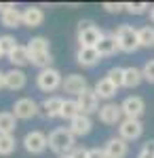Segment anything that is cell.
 <instances>
[{
    "label": "cell",
    "mask_w": 154,
    "mask_h": 158,
    "mask_svg": "<svg viewBox=\"0 0 154 158\" xmlns=\"http://www.w3.org/2000/svg\"><path fill=\"white\" fill-rule=\"evenodd\" d=\"M74 143H76V137L66 127H59V129L49 133V150H53L57 156H70L76 150Z\"/></svg>",
    "instance_id": "1"
},
{
    "label": "cell",
    "mask_w": 154,
    "mask_h": 158,
    "mask_svg": "<svg viewBox=\"0 0 154 158\" xmlns=\"http://www.w3.org/2000/svg\"><path fill=\"white\" fill-rule=\"evenodd\" d=\"M101 38H104V32L97 25H93V21L84 19V21L78 23V44L80 47H84V49H97Z\"/></svg>",
    "instance_id": "2"
},
{
    "label": "cell",
    "mask_w": 154,
    "mask_h": 158,
    "mask_svg": "<svg viewBox=\"0 0 154 158\" xmlns=\"http://www.w3.org/2000/svg\"><path fill=\"white\" fill-rule=\"evenodd\" d=\"M114 36L118 40V47L122 53H135L139 49V36H137V30L129 23H122L116 27Z\"/></svg>",
    "instance_id": "3"
},
{
    "label": "cell",
    "mask_w": 154,
    "mask_h": 158,
    "mask_svg": "<svg viewBox=\"0 0 154 158\" xmlns=\"http://www.w3.org/2000/svg\"><path fill=\"white\" fill-rule=\"evenodd\" d=\"M36 85H38L40 91H45V93H53V91H57V89L63 85V78H61L59 70L47 68V70H40V72H38Z\"/></svg>",
    "instance_id": "4"
},
{
    "label": "cell",
    "mask_w": 154,
    "mask_h": 158,
    "mask_svg": "<svg viewBox=\"0 0 154 158\" xmlns=\"http://www.w3.org/2000/svg\"><path fill=\"white\" fill-rule=\"evenodd\" d=\"M40 112V106L36 103L32 97H21L13 103V116L17 120H30Z\"/></svg>",
    "instance_id": "5"
},
{
    "label": "cell",
    "mask_w": 154,
    "mask_h": 158,
    "mask_svg": "<svg viewBox=\"0 0 154 158\" xmlns=\"http://www.w3.org/2000/svg\"><path fill=\"white\" fill-rule=\"evenodd\" d=\"M143 133V122L135 118H122L118 124V137L125 141H135Z\"/></svg>",
    "instance_id": "6"
},
{
    "label": "cell",
    "mask_w": 154,
    "mask_h": 158,
    "mask_svg": "<svg viewBox=\"0 0 154 158\" xmlns=\"http://www.w3.org/2000/svg\"><path fill=\"white\" fill-rule=\"evenodd\" d=\"M76 103H78V110H80V114L84 116H91V114H97L99 112V97H97V93H95L93 89H87L83 91L78 97H76Z\"/></svg>",
    "instance_id": "7"
},
{
    "label": "cell",
    "mask_w": 154,
    "mask_h": 158,
    "mask_svg": "<svg viewBox=\"0 0 154 158\" xmlns=\"http://www.w3.org/2000/svg\"><path fill=\"white\" fill-rule=\"evenodd\" d=\"M24 148L30 154H42L49 148V137L42 131H30L24 137Z\"/></svg>",
    "instance_id": "8"
},
{
    "label": "cell",
    "mask_w": 154,
    "mask_h": 158,
    "mask_svg": "<svg viewBox=\"0 0 154 158\" xmlns=\"http://www.w3.org/2000/svg\"><path fill=\"white\" fill-rule=\"evenodd\" d=\"M120 110H122V116H125V118H135V120H139L143 116V112H146V103H143L142 97L131 95V97H127L120 103Z\"/></svg>",
    "instance_id": "9"
},
{
    "label": "cell",
    "mask_w": 154,
    "mask_h": 158,
    "mask_svg": "<svg viewBox=\"0 0 154 158\" xmlns=\"http://www.w3.org/2000/svg\"><path fill=\"white\" fill-rule=\"evenodd\" d=\"M97 116H99V122H104V124H120V120L125 118L122 116V110H120L118 103H104L101 108H99V112H97Z\"/></svg>",
    "instance_id": "10"
},
{
    "label": "cell",
    "mask_w": 154,
    "mask_h": 158,
    "mask_svg": "<svg viewBox=\"0 0 154 158\" xmlns=\"http://www.w3.org/2000/svg\"><path fill=\"white\" fill-rule=\"evenodd\" d=\"M104 152L108 158H125L129 154V141H125L120 137H110L104 146Z\"/></svg>",
    "instance_id": "11"
},
{
    "label": "cell",
    "mask_w": 154,
    "mask_h": 158,
    "mask_svg": "<svg viewBox=\"0 0 154 158\" xmlns=\"http://www.w3.org/2000/svg\"><path fill=\"white\" fill-rule=\"evenodd\" d=\"M61 89H63V93H70V95H76L78 97L83 91L89 89V85H87V78L84 76H80V74H70V76L63 78Z\"/></svg>",
    "instance_id": "12"
},
{
    "label": "cell",
    "mask_w": 154,
    "mask_h": 158,
    "mask_svg": "<svg viewBox=\"0 0 154 158\" xmlns=\"http://www.w3.org/2000/svg\"><path fill=\"white\" fill-rule=\"evenodd\" d=\"M63 97H57V95H53V97H47L42 103H40V114L45 116V118H61V108H63Z\"/></svg>",
    "instance_id": "13"
},
{
    "label": "cell",
    "mask_w": 154,
    "mask_h": 158,
    "mask_svg": "<svg viewBox=\"0 0 154 158\" xmlns=\"http://www.w3.org/2000/svg\"><path fill=\"white\" fill-rule=\"evenodd\" d=\"M70 133L74 135V137H84V135L91 133V129H93V120H91V116H84V114H80V116H76L74 120H70Z\"/></svg>",
    "instance_id": "14"
},
{
    "label": "cell",
    "mask_w": 154,
    "mask_h": 158,
    "mask_svg": "<svg viewBox=\"0 0 154 158\" xmlns=\"http://www.w3.org/2000/svg\"><path fill=\"white\" fill-rule=\"evenodd\" d=\"M28 82V76H25L24 70H17V68H13L9 72H4V86L6 89H11V91H21Z\"/></svg>",
    "instance_id": "15"
},
{
    "label": "cell",
    "mask_w": 154,
    "mask_h": 158,
    "mask_svg": "<svg viewBox=\"0 0 154 158\" xmlns=\"http://www.w3.org/2000/svg\"><path fill=\"white\" fill-rule=\"evenodd\" d=\"M76 61H78V65H83V68H93V65H97V63L101 61V55L97 53V49L78 47V51H76Z\"/></svg>",
    "instance_id": "16"
},
{
    "label": "cell",
    "mask_w": 154,
    "mask_h": 158,
    "mask_svg": "<svg viewBox=\"0 0 154 158\" xmlns=\"http://www.w3.org/2000/svg\"><path fill=\"white\" fill-rule=\"evenodd\" d=\"M120 51L118 47V40L114 34H104V38L99 40V44H97V53L101 55V57H112V55H116Z\"/></svg>",
    "instance_id": "17"
},
{
    "label": "cell",
    "mask_w": 154,
    "mask_h": 158,
    "mask_svg": "<svg viewBox=\"0 0 154 158\" xmlns=\"http://www.w3.org/2000/svg\"><path fill=\"white\" fill-rule=\"evenodd\" d=\"M21 13H24V25L25 27H40L42 21H45V13H42V9H38V6H28Z\"/></svg>",
    "instance_id": "18"
},
{
    "label": "cell",
    "mask_w": 154,
    "mask_h": 158,
    "mask_svg": "<svg viewBox=\"0 0 154 158\" xmlns=\"http://www.w3.org/2000/svg\"><path fill=\"white\" fill-rule=\"evenodd\" d=\"M9 61L13 63V68H17V70H21L24 65H28L30 63V51H28V47L17 44V49L9 55Z\"/></svg>",
    "instance_id": "19"
},
{
    "label": "cell",
    "mask_w": 154,
    "mask_h": 158,
    "mask_svg": "<svg viewBox=\"0 0 154 158\" xmlns=\"http://www.w3.org/2000/svg\"><path fill=\"white\" fill-rule=\"evenodd\" d=\"M93 91L97 93V97H99V99H112L114 95H116V91H118V89H116V86H114L106 76H104V78H99V80L95 82Z\"/></svg>",
    "instance_id": "20"
},
{
    "label": "cell",
    "mask_w": 154,
    "mask_h": 158,
    "mask_svg": "<svg viewBox=\"0 0 154 158\" xmlns=\"http://www.w3.org/2000/svg\"><path fill=\"white\" fill-rule=\"evenodd\" d=\"M0 23L4 25V27H9V30H15V27L24 25V13L19 11V9H13V11L0 15Z\"/></svg>",
    "instance_id": "21"
},
{
    "label": "cell",
    "mask_w": 154,
    "mask_h": 158,
    "mask_svg": "<svg viewBox=\"0 0 154 158\" xmlns=\"http://www.w3.org/2000/svg\"><path fill=\"white\" fill-rule=\"evenodd\" d=\"M17 129V118L13 112H0V135H13Z\"/></svg>",
    "instance_id": "22"
},
{
    "label": "cell",
    "mask_w": 154,
    "mask_h": 158,
    "mask_svg": "<svg viewBox=\"0 0 154 158\" xmlns=\"http://www.w3.org/2000/svg\"><path fill=\"white\" fill-rule=\"evenodd\" d=\"M143 80L142 76V70H137V68H125V82H122V86H129V89H133V86H137L139 82Z\"/></svg>",
    "instance_id": "23"
},
{
    "label": "cell",
    "mask_w": 154,
    "mask_h": 158,
    "mask_svg": "<svg viewBox=\"0 0 154 158\" xmlns=\"http://www.w3.org/2000/svg\"><path fill=\"white\" fill-rule=\"evenodd\" d=\"M28 51H30V55H34V53H49L51 47H49V40L45 36H34L28 42Z\"/></svg>",
    "instance_id": "24"
},
{
    "label": "cell",
    "mask_w": 154,
    "mask_h": 158,
    "mask_svg": "<svg viewBox=\"0 0 154 158\" xmlns=\"http://www.w3.org/2000/svg\"><path fill=\"white\" fill-rule=\"evenodd\" d=\"M30 63L36 65V68H40V70L53 68V65H51V63H53V55H51V51H49V53H34V55H30Z\"/></svg>",
    "instance_id": "25"
},
{
    "label": "cell",
    "mask_w": 154,
    "mask_h": 158,
    "mask_svg": "<svg viewBox=\"0 0 154 158\" xmlns=\"http://www.w3.org/2000/svg\"><path fill=\"white\" fill-rule=\"evenodd\" d=\"M137 36H139V47H143V49L154 47V27L152 25L139 27V30H137Z\"/></svg>",
    "instance_id": "26"
},
{
    "label": "cell",
    "mask_w": 154,
    "mask_h": 158,
    "mask_svg": "<svg viewBox=\"0 0 154 158\" xmlns=\"http://www.w3.org/2000/svg\"><path fill=\"white\" fill-rule=\"evenodd\" d=\"M76 116H80V110H78L76 99H66V101H63V108H61V118L74 120Z\"/></svg>",
    "instance_id": "27"
},
{
    "label": "cell",
    "mask_w": 154,
    "mask_h": 158,
    "mask_svg": "<svg viewBox=\"0 0 154 158\" xmlns=\"http://www.w3.org/2000/svg\"><path fill=\"white\" fill-rule=\"evenodd\" d=\"M15 146L17 141L13 135H0V156H11L15 152Z\"/></svg>",
    "instance_id": "28"
},
{
    "label": "cell",
    "mask_w": 154,
    "mask_h": 158,
    "mask_svg": "<svg viewBox=\"0 0 154 158\" xmlns=\"http://www.w3.org/2000/svg\"><path fill=\"white\" fill-rule=\"evenodd\" d=\"M106 78L114 86H116V89H120V86H122V82H125V68H118V65L110 68V70H108V74H106Z\"/></svg>",
    "instance_id": "29"
},
{
    "label": "cell",
    "mask_w": 154,
    "mask_h": 158,
    "mask_svg": "<svg viewBox=\"0 0 154 158\" xmlns=\"http://www.w3.org/2000/svg\"><path fill=\"white\" fill-rule=\"evenodd\" d=\"M0 49H2V55H11L13 51L17 49V40H15V36H11V34H4V36H0Z\"/></svg>",
    "instance_id": "30"
},
{
    "label": "cell",
    "mask_w": 154,
    "mask_h": 158,
    "mask_svg": "<svg viewBox=\"0 0 154 158\" xmlns=\"http://www.w3.org/2000/svg\"><path fill=\"white\" fill-rule=\"evenodd\" d=\"M125 11L131 15H143L146 11H150L148 2H125Z\"/></svg>",
    "instance_id": "31"
},
{
    "label": "cell",
    "mask_w": 154,
    "mask_h": 158,
    "mask_svg": "<svg viewBox=\"0 0 154 158\" xmlns=\"http://www.w3.org/2000/svg\"><path fill=\"white\" fill-rule=\"evenodd\" d=\"M142 76H143V80H148V82L154 85V59L146 61V65L142 68Z\"/></svg>",
    "instance_id": "32"
},
{
    "label": "cell",
    "mask_w": 154,
    "mask_h": 158,
    "mask_svg": "<svg viewBox=\"0 0 154 158\" xmlns=\"http://www.w3.org/2000/svg\"><path fill=\"white\" fill-rule=\"evenodd\" d=\"M104 11L112 13V15H118L120 11H125V2H104Z\"/></svg>",
    "instance_id": "33"
},
{
    "label": "cell",
    "mask_w": 154,
    "mask_h": 158,
    "mask_svg": "<svg viewBox=\"0 0 154 158\" xmlns=\"http://www.w3.org/2000/svg\"><path fill=\"white\" fill-rule=\"evenodd\" d=\"M137 158H154V139L143 143V148H142V152L137 154Z\"/></svg>",
    "instance_id": "34"
},
{
    "label": "cell",
    "mask_w": 154,
    "mask_h": 158,
    "mask_svg": "<svg viewBox=\"0 0 154 158\" xmlns=\"http://www.w3.org/2000/svg\"><path fill=\"white\" fill-rule=\"evenodd\" d=\"M70 158H89V150L87 148H76L70 154Z\"/></svg>",
    "instance_id": "35"
},
{
    "label": "cell",
    "mask_w": 154,
    "mask_h": 158,
    "mask_svg": "<svg viewBox=\"0 0 154 158\" xmlns=\"http://www.w3.org/2000/svg\"><path fill=\"white\" fill-rule=\"evenodd\" d=\"M89 158H108L106 152H104V148L99 150V148H93V150H89Z\"/></svg>",
    "instance_id": "36"
},
{
    "label": "cell",
    "mask_w": 154,
    "mask_h": 158,
    "mask_svg": "<svg viewBox=\"0 0 154 158\" xmlns=\"http://www.w3.org/2000/svg\"><path fill=\"white\" fill-rule=\"evenodd\" d=\"M13 9H17L13 2H0V15H4V13H9L13 11Z\"/></svg>",
    "instance_id": "37"
},
{
    "label": "cell",
    "mask_w": 154,
    "mask_h": 158,
    "mask_svg": "<svg viewBox=\"0 0 154 158\" xmlns=\"http://www.w3.org/2000/svg\"><path fill=\"white\" fill-rule=\"evenodd\" d=\"M4 86V72H0V89Z\"/></svg>",
    "instance_id": "38"
},
{
    "label": "cell",
    "mask_w": 154,
    "mask_h": 158,
    "mask_svg": "<svg viewBox=\"0 0 154 158\" xmlns=\"http://www.w3.org/2000/svg\"><path fill=\"white\" fill-rule=\"evenodd\" d=\"M150 19H152V23H154V4L150 6Z\"/></svg>",
    "instance_id": "39"
},
{
    "label": "cell",
    "mask_w": 154,
    "mask_h": 158,
    "mask_svg": "<svg viewBox=\"0 0 154 158\" xmlns=\"http://www.w3.org/2000/svg\"><path fill=\"white\" fill-rule=\"evenodd\" d=\"M0 57H4V55H2V49H0Z\"/></svg>",
    "instance_id": "40"
},
{
    "label": "cell",
    "mask_w": 154,
    "mask_h": 158,
    "mask_svg": "<svg viewBox=\"0 0 154 158\" xmlns=\"http://www.w3.org/2000/svg\"><path fill=\"white\" fill-rule=\"evenodd\" d=\"M59 158H70V156H59Z\"/></svg>",
    "instance_id": "41"
}]
</instances>
